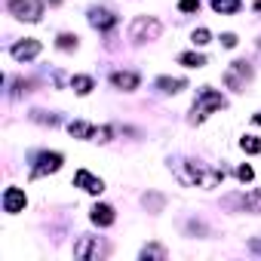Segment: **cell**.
<instances>
[{
	"mask_svg": "<svg viewBox=\"0 0 261 261\" xmlns=\"http://www.w3.org/2000/svg\"><path fill=\"white\" fill-rule=\"evenodd\" d=\"M252 120H255V123H258V126H261V114H255V117H252Z\"/></svg>",
	"mask_w": 261,
	"mask_h": 261,
	"instance_id": "28",
	"label": "cell"
},
{
	"mask_svg": "<svg viewBox=\"0 0 261 261\" xmlns=\"http://www.w3.org/2000/svg\"><path fill=\"white\" fill-rule=\"evenodd\" d=\"M56 46L65 49V53H68V49H77V34H59V37H56Z\"/></svg>",
	"mask_w": 261,
	"mask_h": 261,
	"instance_id": "21",
	"label": "cell"
},
{
	"mask_svg": "<svg viewBox=\"0 0 261 261\" xmlns=\"http://www.w3.org/2000/svg\"><path fill=\"white\" fill-rule=\"evenodd\" d=\"M37 4H43V7H59V4H65V0H37Z\"/></svg>",
	"mask_w": 261,
	"mask_h": 261,
	"instance_id": "27",
	"label": "cell"
},
{
	"mask_svg": "<svg viewBox=\"0 0 261 261\" xmlns=\"http://www.w3.org/2000/svg\"><path fill=\"white\" fill-rule=\"evenodd\" d=\"M62 163H65V157L59 151H43V154H37V163L31 166V178H43L49 172H59Z\"/></svg>",
	"mask_w": 261,
	"mask_h": 261,
	"instance_id": "4",
	"label": "cell"
},
{
	"mask_svg": "<svg viewBox=\"0 0 261 261\" xmlns=\"http://www.w3.org/2000/svg\"><path fill=\"white\" fill-rule=\"evenodd\" d=\"M178 10L181 13H197L200 10V0H178Z\"/></svg>",
	"mask_w": 261,
	"mask_h": 261,
	"instance_id": "24",
	"label": "cell"
},
{
	"mask_svg": "<svg viewBox=\"0 0 261 261\" xmlns=\"http://www.w3.org/2000/svg\"><path fill=\"white\" fill-rule=\"evenodd\" d=\"M68 133H71L74 139H92V136H95V126H89V123H83V120H74V123L68 126Z\"/></svg>",
	"mask_w": 261,
	"mask_h": 261,
	"instance_id": "17",
	"label": "cell"
},
{
	"mask_svg": "<svg viewBox=\"0 0 261 261\" xmlns=\"http://www.w3.org/2000/svg\"><path fill=\"white\" fill-rule=\"evenodd\" d=\"M89 25L98 28V31H108V28L117 25V16H114L111 10H92V13H89Z\"/></svg>",
	"mask_w": 261,
	"mask_h": 261,
	"instance_id": "11",
	"label": "cell"
},
{
	"mask_svg": "<svg viewBox=\"0 0 261 261\" xmlns=\"http://www.w3.org/2000/svg\"><path fill=\"white\" fill-rule=\"evenodd\" d=\"M10 13L22 22H37L40 13H43V4H34V0H10Z\"/></svg>",
	"mask_w": 261,
	"mask_h": 261,
	"instance_id": "5",
	"label": "cell"
},
{
	"mask_svg": "<svg viewBox=\"0 0 261 261\" xmlns=\"http://www.w3.org/2000/svg\"><path fill=\"white\" fill-rule=\"evenodd\" d=\"M227 101H224V95L218 92V89H212V86H203L200 92H197V101H194V108H191V123H203L212 111H221Z\"/></svg>",
	"mask_w": 261,
	"mask_h": 261,
	"instance_id": "1",
	"label": "cell"
},
{
	"mask_svg": "<svg viewBox=\"0 0 261 261\" xmlns=\"http://www.w3.org/2000/svg\"><path fill=\"white\" fill-rule=\"evenodd\" d=\"M10 56H13L16 62H31V59H37V56H40V40H31V37H25V40L13 43Z\"/></svg>",
	"mask_w": 261,
	"mask_h": 261,
	"instance_id": "6",
	"label": "cell"
},
{
	"mask_svg": "<svg viewBox=\"0 0 261 261\" xmlns=\"http://www.w3.org/2000/svg\"><path fill=\"white\" fill-rule=\"evenodd\" d=\"M221 46L233 49V46H237V34H230V31H227V34H221Z\"/></svg>",
	"mask_w": 261,
	"mask_h": 261,
	"instance_id": "26",
	"label": "cell"
},
{
	"mask_svg": "<svg viewBox=\"0 0 261 261\" xmlns=\"http://www.w3.org/2000/svg\"><path fill=\"white\" fill-rule=\"evenodd\" d=\"M111 83H114L117 89H123V92H133V89H139L142 77H139L136 71H114V74H111Z\"/></svg>",
	"mask_w": 261,
	"mask_h": 261,
	"instance_id": "9",
	"label": "cell"
},
{
	"mask_svg": "<svg viewBox=\"0 0 261 261\" xmlns=\"http://www.w3.org/2000/svg\"><path fill=\"white\" fill-rule=\"evenodd\" d=\"M178 62H181L185 68H203V65H206V56H203V53H181Z\"/></svg>",
	"mask_w": 261,
	"mask_h": 261,
	"instance_id": "18",
	"label": "cell"
},
{
	"mask_svg": "<svg viewBox=\"0 0 261 261\" xmlns=\"http://www.w3.org/2000/svg\"><path fill=\"white\" fill-rule=\"evenodd\" d=\"M212 10L221 13V16H237L243 10V4L240 0H212Z\"/></svg>",
	"mask_w": 261,
	"mask_h": 261,
	"instance_id": "15",
	"label": "cell"
},
{
	"mask_svg": "<svg viewBox=\"0 0 261 261\" xmlns=\"http://www.w3.org/2000/svg\"><path fill=\"white\" fill-rule=\"evenodd\" d=\"M240 148H243L246 154H261V139H255V136H243V139H240Z\"/></svg>",
	"mask_w": 261,
	"mask_h": 261,
	"instance_id": "19",
	"label": "cell"
},
{
	"mask_svg": "<svg viewBox=\"0 0 261 261\" xmlns=\"http://www.w3.org/2000/svg\"><path fill=\"white\" fill-rule=\"evenodd\" d=\"M89 218H92V224H98V227H111L114 224V209L111 206H105V203H98V206H92V212H89Z\"/></svg>",
	"mask_w": 261,
	"mask_h": 261,
	"instance_id": "12",
	"label": "cell"
},
{
	"mask_svg": "<svg viewBox=\"0 0 261 261\" xmlns=\"http://www.w3.org/2000/svg\"><path fill=\"white\" fill-rule=\"evenodd\" d=\"M74 185L83 188L86 194H101V191H105V181H101L98 175H92L89 169H77V172H74Z\"/></svg>",
	"mask_w": 261,
	"mask_h": 261,
	"instance_id": "8",
	"label": "cell"
},
{
	"mask_svg": "<svg viewBox=\"0 0 261 261\" xmlns=\"http://www.w3.org/2000/svg\"><path fill=\"white\" fill-rule=\"evenodd\" d=\"M191 40H194V46H206V43H212V34H209L206 28H197V31L191 34Z\"/></svg>",
	"mask_w": 261,
	"mask_h": 261,
	"instance_id": "22",
	"label": "cell"
},
{
	"mask_svg": "<svg viewBox=\"0 0 261 261\" xmlns=\"http://www.w3.org/2000/svg\"><path fill=\"white\" fill-rule=\"evenodd\" d=\"M237 178H240V181H252V178H255L252 166H240V169H237Z\"/></svg>",
	"mask_w": 261,
	"mask_h": 261,
	"instance_id": "25",
	"label": "cell"
},
{
	"mask_svg": "<svg viewBox=\"0 0 261 261\" xmlns=\"http://www.w3.org/2000/svg\"><path fill=\"white\" fill-rule=\"evenodd\" d=\"M185 86H188V80H185V77H160V80H157V89H160V92H169V95L181 92Z\"/></svg>",
	"mask_w": 261,
	"mask_h": 261,
	"instance_id": "14",
	"label": "cell"
},
{
	"mask_svg": "<svg viewBox=\"0 0 261 261\" xmlns=\"http://www.w3.org/2000/svg\"><path fill=\"white\" fill-rule=\"evenodd\" d=\"M249 80H252V65H249V62L237 59V62H230V65H227V71H224V86H227V89L243 92Z\"/></svg>",
	"mask_w": 261,
	"mask_h": 261,
	"instance_id": "2",
	"label": "cell"
},
{
	"mask_svg": "<svg viewBox=\"0 0 261 261\" xmlns=\"http://www.w3.org/2000/svg\"><path fill=\"white\" fill-rule=\"evenodd\" d=\"M255 13H261V0H258V4H255Z\"/></svg>",
	"mask_w": 261,
	"mask_h": 261,
	"instance_id": "29",
	"label": "cell"
},
{
	"mask_svg": "<svg viewBox=\"0 0 261 261\" xmlns=\"http://www.w3.org/2000/svg\"><path fill=\"white\" fill-rule=\"evenodd\" d=\"M160 31H163V25H160L157 19H151V16H139V19L133 22V28H129V34H133V40H136V43L157 40V37H160Z\"/></svg>",
	"mask_w": 261,
	"mask_h": 261,
	"instance_id": "3",
	"label": "cell"
},
{
	"mask_svg": "<svg viewBox=\"0 0 261 261\" xmlns=\"http://www.w3.org/2000/svg\"><path fill=\"white\" fill-rule=\"evenodd\" d=\"M71 86H74L77 95H89V92L95 89V80L86 77V74H77V77H71Z\"/></svg>",
	"mask_w": 261,
	"mask_h": 261,
	"instance_id": "16",
	"label": "cell"
},
{
	"mask_svg": "<svg viewBox=\"0 0 261 261\" xmlns=\"http://www.w3.org/2000/svg\"><path fill=\"white\" fill-rule=\"evenodd\" d=\"M25 206H28V197H25L22 188H7L4 191V212L19 215V212H25Z\"/></svg>",
	"mask_w": 261,
	"mask_h": 261,
	"instance_id": "7",
	"label": "cell"
},
{
	"mask_svg": "<svg viewBox=\"0 0 261 261\" xmlns=\"http://www.w3.org/2000/svg\"><path fill=\"white\" fill-rule=\"evenodd\" d=\"M233 203H240L246 212H261V188H255V191H249V194H240Z\"/></svg>",
	"mask_w": 261,
	"mask_h": 261,
	"instance_id": "13",
	"label": "cell"
},
{
	"mask_svg": "<svg viewBox=\"0 0 261 261\" xmlns=\"http://www.w3.org/2000/svg\"><path fill=\"white\" fill-rule=\"evenodd\" d=\"M142 203H145V206H148L151 212H160L166 200H163V194H145V197H142Z\"/></svg>",
	"mask_w": 261,
	"mask_h": 261,
	"instance_id": "20",
	"label": "cell"
},
{
	"mask_svg": "<svg viewBox=\"0 0 261 261\" xmlns=\"http://www.w3.org/2000/svg\"><path fill=\"white\" fill-rule=\"evenodd\" d=\"M142 258H166V249L163 246H145L142 249Z\"/></svg>",
	"mask_w": 261,
	"mask_h": 261,
	"instance_id": "23",
	"label": "cell"
},
{
	"mask_svg": "<svg viewBox=\"0 0 261 261\" xmlns=\"http://www.w3.org/2000/svg\"><path fill=\"white\" fill-rule=\"evenodd\" d=\"M98 237H80V243L74 246V258H98L101 246L95 243Z\"/></svg>",
	"mask_w": 261,
	"mask_h": 261,
	"instance_id": "10",
	"label": "cell"
}]
</instances>
